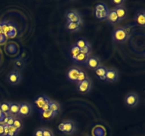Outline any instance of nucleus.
Masks as SVG:
<instances>
[{
  "label": "nucleus",
  "mask_w": 145,
  "mask_h": 136,
  "mask_svg": "<svg viewBox=\"0 0 145 136\" xmlns=\"http://www.w3.org/2000/svg\"><path fill=\"white\" fill-rule=\"evenodd\" d=\"M58 130L62 134L71 135L74 134L76 130V125L72 120H65L61 122L58 126Z\"/></svg>",
  "instance_id": "nucleus-2"
},
{
  "label": "nucleus",
  "mask_w": 145,
  "mask_h": 136,
  "mask_svg": "<svg viewBox=\"0 0 145 136\" xmlns=\"http://www.w3.org/2000/svg\"><path fill=\"white\" fill-rule=\"evenodd\" d=\"M83 26V21L79 22H67L65 28L70 33H76L79 31Z\"/></svg>",
  "instance_id": "nucleus-10"
},
{
  "label": "nucleus",
  "mask_w": 145,
  "mask_h": 136,
  "mask_svg": "<svg viewBox=\"0 0 145 136\" xmlns=\"http://www.w3.org/2000/svg\"><path fill=\"white\" fill-rule=\"evenodd\" d=\"M134 21L136 25L145 27V13L144 10H141L136 13L134 17Z\"/></svg>",
  "instance_id": "nucleus-11"
},
{
  "label": "nucleus",
  "mask_w": 145,
  "mask_h": 136,
  "mask_svg": "<svg viewBox=\"0 0 145 136\" xmlns=\"http://www.w3.org/2000/svg\"><path fill=\"white\" fill-rule=\"evenodd\" d=\"M14 118H15V117L11 116V115H9V116H6L2 124L7 125V126H13V123H14Z\"/></svg>",
  "instance_id": "nucleus-27"
},
{
  "label": "nucleus",
  "mask_w": 145,
  "mask_h": 136,
  "mask_svg": "<svg viewBox=\"0 0 145 136\" xmlns=\"http://www.w3.org/2000/svg\"><path fill=\"white\" fill-rule=\"evenodd\" d=\"M80 52H81V50L79 49V48L75 45V44L72 45V46L70 48V49H69V55H70V57L71 58H72V60H73L74 59V58H76V57L80 53Z\"/></svg>",
  "instance_id": "nucleus-21"
},
{
  "label": "nucleus",
  "mask_w": 145,
  "mask_h": 136,
  "mask_svg": "<svg viewBox=\"0 0 145 136\" xmlns=\"http://www.w3.org/2000/svg\"><path fill=\"white\" fill-rule=\"evenodd\" d=\"M106 8H108L107 6L103 2H99L95 6V11H101V10L106 9Z\"/></svg>",
  "instance_id": "nucleus-32"
},
{
  "label": "nucleus",
  "mask_w": 145,
  "mask_h": 136,
  "mask_svg": "<svg viewBox=\"0 0 145 136\" xmlns=\"http://www.w3.org/2000/svg\"><path fill=\"white\" fill-rule=\"evenodd\" d=\"M19 103L18 102H10V115L17 117L19 113Z\"/></svg>",
  "instance_id": "nucleus-17"
},
{
  "label": "nucleus",
  "mask_w": 145,
  "mask_h": 136,
  "mask_svg": "<svg viewBox=\"0 0 145 136\" xmlns=\"http://www.w3.org/2000/svg\"><path fill=\"white\" fill-rule=\"evenodd\" d=\"M106 21L108 23V24L112 26L116 25V24L120 22L116 11L113 8V9H109L108 15L107 18H106Z\"/></svg>",
  "instance_id": "nucleus-13"
},
{
  "label": "nucleus",
  "mask_w": 145,
  "mask_h": 136,
  "mask_svg": "<svg viewBox=\"0 0 145 136\" xmlns=\"http://www.w3.org/2000/svg\"><path fill=\"white\" fill-rule=\"evenodd\" d=\"M50 101H51V99L49 101L47 102V103H45V104L43 106H42V108L40 109V110H38V112H39V113H42V112H45V111H47V110H50Z\"/></svg>",
  "instance_id": "nucleus-35"
},
{
  "label": "nucleus",
  "mask_w": 145,
  "mask_h": 136,
  "mask_svg": "<svg viewBox=\"0 0 145 136\" xmlns=\"http://www.w3.org/2000/svg\"><path fill=\"white\" fill-rule=\"evenodd\" d=\"M144 13H145V9H144Z\"/></svg>",
  "instance_id": "nucleus-41"
},
{
  "label": "nucleus",
  "mask_w": 145,
  "mask_h": 136,
  "mask_svg": "<svg viewBox=\"0 0 145 136\" xmlns=\"http://www.w3.org/2000/svg\"><path fill=\"white\" fill-rule=\"evenodd\" d=\"M0 34H3L2 33V28H1V24L0 22Z\"/></svg>",
  "instance_id": "nucleus-39"
},
{
  "label": "nucleus",
  "mask_w": 145,
  "mask_h": 136,
  "mask_svg": "<svg viewBox=\"0 0 145 136\" xmlns=\"http://www.w3.org/2000/svg\"><path fill=\"white\" fill-rule=\"evenodd\" d=\"M110 2L115 6V7H120V6H124L125 1V0H115V1H111Z\"/></svg>",
  "instance_id": "nucleus-34"
},
{
  "label": "nucleus",
  "mask_w": 145,
  "mask_h": 136,
  "mask_svg": "<svg viewBox=\"0 0 145 136\" xmlns=\"http://www.w3.org/2000/svg\"><path fill=\"white\" fill-rule=\"evenodd\" d=\"M85 136H89V135H85Z\"/></svg>",
  "instance_id": "nucleus-42"
},
{
  "label": "nucleus",
  "mask_w": 145,
  "mask_h": 136,
  "mask_svg": "<svg viewBox=\"0 0 145 136\" xmlns=\"http://www.w3.org/2000/svg\"><path fill=\"white\" fill-rule=\"evenodd\" d=\"M42 135L43 136H55L53 131L48 128H42Z\"/></svg>",
  "instance_id": "nucleus-33"
},
{
  "label": "nucleus",
  "mask_w": 145,
  "mask_h": 136,
  "mask_svg": "<svg viewBox=\"0 0 145 136\" xmlns=\"http://www.w3.org/2000/svg\"><path fill=\"white\" fill-rule=\"evenodd\" d=\"M87 68H89L91 70L95 71L99 67H100L101 64V60L98 56H92L90 55L86 60V62L84 64Z\"/></svg>",
  "instance_id": "nucleus-6"
},
{
  "label": "nucleus",
  "mask_w": 145,
  "mask_h": 136,
  "mask_svg": "<svg viewBox=\"0 0 145 136\" xmlns=\"http://www.w3.org/2000/svg\"><path fill=\"white\" fill-rule=\"evenodd\" d=\"M92 85H93L92 81L89 76L84 81L77 84V85H76V90L78 91L79 93L82 94H86L89 93L91 91Z\"/></svg>",
  "instance_id": "nucleus-5"
},
{
  "label": "nucleus",
  "mask_w": 145,
  "mask_h": 136,
  "mask_svg": "<svg viewBox=\"0 0 145 136\" xmlns=\"http://www.w3.org/2000/svg\"><path fill=\"white\" fill-rule=\"evenodd\" d=\"M119 77H120V72L116 68H108L106 76V82L114 83V82H116L118 80Z\"/></svg>",
  "instance_id": "nucleus-9"
},
{
  "label": "nucleus",
  "mask_w": 145,
  "mask_h": 136,
  "mask_svg": "<svg viewBox=\"0 0 145 136\" xmlns=\"http://www.w3.org/2000/svg\"><path fill=\"white\" fill-rule=\"evenodd\" d=\"M21 79H22V75H21V72L16 69L10 71L7 76V82L12 86L18 85L21 82Z\"/></svg>",
  "instance_id": "nucleus-4"
},
{
  "label": "nucleus",
  "mask_w": 145,
  "mask_h": 136,
  "mask_svg": "<svg viewBox=\"0 0 145 136\" xmlns=\"http://www.w3.org/2000/svg\"><path fill=\"white\" fill-rule=\"evenodd\" d=\"M79 70H80V68L76 67H71L67 73V77L68 80L72 82H76Z\"/></svg>",
  "instance_id": "nucleus-14"
},
{
  "label": "nucleus",
  "mask_w": 145,
  "mask_h": 136,
  "mask_svg": "<svg viewBox=\"0 0 145 136\" xmlns=\"http://www.w3.org/2000/svg\"><path fill=\"white\" fill-rule=\"evenodd\" d=\"M50 110L53 111L54 113H55L56 114H58L61 110L60 104H59L58 102L55 101L51 100L50 106Z\"/></svg>",
  "instance_id": "nucleus-23"
},
{
  "label": "nucleus",
  "mask_w": 145,
  "mask_h": 136,
  "mask_svg": "<svg viewBox=\"0 0 145 136\" xmlns=\"http://www.w3.org/2000/svg\"><path fill=\"white\" fill-rule=\"evenodd\" d=\"M113 9L116 11L120 21L125 19L127 16V9L125 7V6H120V7H114Z\"/></svg>",
  "instance_id": "nucleus-15"
},
{
  "label": "nucleus",
  "mask_w": 145,
  "mask_h": 136,
  "mask_svg": "<svg viewBox=\"0 0 145 136\" xmlns=\"http://www.w3.org/2000/svg\"><path fill=\"white\" fill-rule=\"evenodd\" d=\"M14 64H15V66L16 67V69H17V70L18 71L22 69L24 67V65H25V62H24V61L21 59L16 60Z\"/></svg>",
  "instance_id": "nucleus-31"
},
{
  "label": "nucleus",
  "mask_w": 145,
  "mask_h": 136,
  "mask_svg": "<svg viewBox=\"0 0 145 136\" xmlns=\"http://www.w3.org/2000/svg\"><path fill=\"white\" fill-rule=\"evenodd\" d=\"M13 126L15 127L16 128L18 129V130H21L23 128V122L21 120V119H20L17 116V117H15L14 118V123H13Z\"/></svg>",
  "instance_id": "nucleus-28"
},
{
  "label": "nucleus",
  "mask_w": 145,
  "mask_h": 136,
  "mask_svg": "<svg viewBox=\"0 0 145 136\" xmlns=\"http://www.w3.org/2000/svg\"><path fill=\"white\" fill-rule=\"evenodd\" d=\"M20 109L18 116L19 117H28L32 114L33 106L28 102H21L19 103Z\"/></svg>",
  "instance_id": "nucleus-7"
},
{
  "label": "nucleus",
  "mask_w": 145,
  "mask_h": 136,
  "mask_svg": "<svg viewBox=\"0 0 145 136\" xmlns=\"http://www.w3.org/2000/svg\"><path fill=\"white\" fill-rule=\"evenodd\" d=\"M33 136H43L42 135V128H38L35 129Z\"/></svg>",
  "instance_id": "nucleus-36"
},
{
  "label": "nucleus",
  "mask_w": 145,
  "mask_h": 136,
  "mask_svg": "<svg viewBox=\"0 0 145 136\" xmlns=\"http://www.w3.org/2000/svg\"><path fill=\"white\" fill-rule=\"evenodd\" d=\"M89 42L86 39H85V38H79V39L76 41L75 45H76V46L81 50L83 48H84V47L89 43Z\"/></svg>",
  "instance_id": "nucleus-26"
},
{
  "label": "nucleus",
  "mask_w": 145,
  "mask_h": 136,
  "mask_svg": "<svg viewBox=\"0 0 145 136\" xmlns=\"http://www.w3.org/2000/svg\"><path fill=\"white\" fill-rule=\"evenodd\" d=\"M107 70L108 68L101 65L100 67H99L95 70V74H96V76H97L100 80L106 81V72H107Z\"/></svg>",
  "instance_id": "nucleus-16"
},
{
  "label": "nucleus",
  "mask_w": 145,
  "mask_h": 136,
  "mask_svg": "<svg viewBox=\"0 0 145 136\" xmlns=\"http://www.w3.org/2000/svg\"><path fill=\"white\" fill-rule=\"evenodd\" d=\"M91 50H92V48H91V44L88 43L84 48H83L82 49H81V52L83 54H85V55H88V56H90L91 53Z\"/></svg>",
  "instance_id": "nucleus-29"
},
{
  "label": "nucleus",
  "mask_w": 145,
  "mask_h": 136,
  "mask_svg": "<svg viewBox=\"0 0 145 136\" xmlns=\"http://www.w3.org/2000/svg\"><path fill=\"white\" fill-rule=\"evenodd\" d=\"M41 116V117L43 119H46V120H51V119L54 118L55 116L57 114H56L55 113H54L53 111H52L51 110H48L47 111L42 112V113H40Z\"/></svg>",
  "instance_id": "nucleus-22"
},
{
  "label": "nucleus",
  "mask_w": 145,
  "mask_h": 136,
  "mask_svg": "<svg viewBox=\"0 0 145 136\" xmlns=\"http://www.w3.org/2000/svg\"><path fill=\"white\" fill-rule=\"evenodd\" d=\"M6 35H8V37H11V38H13V37H14L16 35V29L15 27L13 26V24H11V22L9 23L8 31H7Z\"/></svg>",
  "instance_id": "nucleus-25"
},
{
  "label": "nucleus",
  "mask_w": 145,
  "mask_h": 136,
  "mask_svg": "<svg viewBox=\"0 0 145 136\" xmlns=\"http://www.w3.org/2000/svg\"><path fill=\"white\" fill-rule=\"evenodd\" d=\"M88 77H89V76H88V75H87V73H86V71L84 70V69H80V70H79V75H78L77 79H76V84L79 83V82H83V81H84L85 79H87Z\"/></svg>",
  "instance_id": "nucleus-24"
},
{
  "label": "nucleus",
  "mask_w": 145,
  "mask_h": 136,
  "mask_svg": "<svg viewBox=\"0 0 145 136\" xmlns=\"http://www.w3.org/2000/svg\"><path fill=\"white\" fill-rule=\"evenodd\" d=\"M50 100L49 97H48L45 95H38L36 96V98L34 100V104L35 105L38 110H40L42 108V106L45 104L48 101Z\"/></svg>",
  "instance_id": "nucleus-12"
},
{
  "label": "nucleus",
  "mask_w": 145,
  "mask_h": 136,
  "mask_svg": "<svg viewBox=\"0 0 145 136\" xmlns=\"http://www.w3.org/2000/svg\"><path fill=\"white\" fill-rule=\"evenodd\" d=\"M0 109L5 116L10 115V102L4 101L0 103Z\"/></svg>",
  "instance_id": "nucleus-20"
},
{
  "label": "nucleus",
  "mask_w": 145,
  "mask_h": 136,
  "mask_svg": "<svg viewBox=\"0 0 145 136\" xmlns=\"http://www.w3.org/2000/svg\"><path fill=\"white\" fill-rule=\"evenodd\" d=\"M109 9L108 8L106 9L101 10V11H95V16L99 20H106L108 15Z\"/></svg>",
  "instance_id": "nucleus-18"
},
{
  "label": "nucleus",
  "mask_w": 145,
  "mask_h": 136,
  "mask_svg": "<svg viewBox=\"0 0 145 136\" xmlns=\"http://www.w3.org/2000/svg\"><path fill=\"white\" fill-rule=\"evenodd\" d=\"M19 130L13 126H8V133L7 136H16L19 133Z\"/></svg>",
  "instance_id": "nucleus-30"
},
{
  "label": "nucleus",
  "mask_w": 145,
  "mask_h": 136,
  "mask_svg": "<svg viewBox=\"0 0 145 136\" xmlns=\"http://www.w3.org/2000/svg\"><path fill=\"white\" fill-rule=\"evenodd\" d=\"M130 38V32L125 27H118L112 33V39L116 43H125Z\"/></svg>",
  "instance_id": "nucleus-1"
},
{
  "label": "nucleus",
  "mask_w": 145,
  "mask_h": 136,
  "mask_svg": "<svg viewBox=\"0 0 145 136\" xmlns=\"http://www.w3.org/2000/svg\"><path fill=\"white\" fill-rule=\"evenodd\" d=\"M144 105H145V98H144Z\"/></svg>",
  "instance_id": "nucleus-40"
},
{
  "label": "nucleus",
  "mask_w": 145,
  "mask_h": 136,
  "mask_svg": "<svg viewBox=\"0 0 145 136\" xmlns=\"http://www.w3.org/2000/svg\"><path fill=\"white\" fill-rule=\"evenodd\" d=\"M8 133V126L4 125V136H7Z\"/></svg>",
  "instance_id": "nucleus-37"
},
{
  "label": "nucleus",
  "mask_w": 145,
  "mask_h": 136,
  "mask_svg": "<svg viewBox=\"0 0 145 136\" xmlns=\"http://www.w3.org/2000/svg\"><path fill=\"white\" fill-rule=\"evenodd\" d=\"M65 18L67 22H79L82 21L80 13L76 9H70L65 14Z\"/></svg>",
  "instance_id": "nucleus-8"
},
{
  "label": "nucleus",
  "mask_w": 145,
  "mask_h": 136,
  "mask_svg": "<svg viewBox=\"0 0 145 136\" xmlns=\"http://www.w3.org/2000/svg\"><path fill=\"white\" fill-rule=\"evenodd\" d=\"M88 58H89V56H88V55L80 52V53H79V55H78L77 56H76V58L73 60V62H74V63L83 65V64H85V62H86V60H87Z\"/></svg>",
  "instance_id": "nucleus-19"
},
{
  "label": "nucleus",
  "mask_w": 145,
  "mask_h": 136,
  "mask_svg": "<svg viewBox=\"0 0 145 136\" xmlns=\"http://www.w3.org/2000/svg\"><path fill=\"white\" fill-rule=\"evenodd\" d=\"M0 136H4V125L0 124Z\"/></svg>",
  "instance_id": "nucleus-38"
},
{
  "label": "nucleus",
  "mask_w": 145,
  "mask_h": 136,
  "mask_svg": "<svg viewBox=\"0 0 145 136\" xmlns=\"http://www.w3.org/2000/svg\"><path fill=\"white\" fill-rule=\"evenodd\" d=\"M140 102V96L137 93L134 92H129L126 94L124 99V103L127 107L134 109L137 107Z\"/></svg>",
  "instance_id": "nucleus-3"
}]
</instances>
